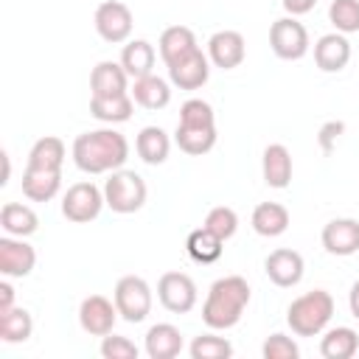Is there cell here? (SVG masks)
Instances as JSON below:
<instances>
[{
  "label": "cell",
  "mask_w": 359,
  "mask_h": 359,
  "mask_svg": "<svg viewBox=\"0 0 359 359\" xmlns=\"http://www.w3.org/2000/svg\"><path fill=\"white\" fill-rule=\"evenodd\" d=\"M126 154H129V143L115 129L84 132L73 140V160L87 174H101V171L118 168V165H123Z\"/></svg>",
  "instance_id": "obj_1"
},
{
  "label": "cell",
  "mask_w": 359,
  "mask_h": 359,
  "mask_svg": "<svg viewBox=\"0 0 359 359\" xmlns=\"http://www.w3.org/2000/svg\"><path fill=\"white\" fill-rule=\"evenodd\" d=\"M250 303V286L241 275H227V278H219L210 292H208V300H205V309H202V320L210 325V328H230L238 323L244 306Z\"/></svg>",
  "instance_id": "obj_2"
},
{
  "label": "cell",
  "mask_w": 359,
  "mask_h": 359,
  "mask_svg": "<svg viewBox=\"0 0 359 359\" xmlns=\"http://www.w3.org/2000/svg\"><path fill=\"white\" fill-rule=\"evenodd\" d=\"M331 314H334V297L325 289H311V292L300 294L289 306L286 320H289V325H292L294 334L314 337V334H320L328 325Z\"/></svg>",
  "instance_id": "obj_3"
},
{
  "label": "cell",
  "mask_w": 359,
  "mask_h": 359,
  "mask_svg": "<svg viewBox=\"0 0 359 359\" xmlns=\"http://www.w3.org/2000/svg\"><path fill=\"white\" fill-rule=\"evenodd\" d=\"M104 199L115 213H135L146 202V182L135 171H112L104 185Z\"/></svg>",
  "instance_id": "obj_4"
},
{
  "label": "cell",
  "mask_w": 359,
  "mask_h": 359,
  "mask_svg": "<svg viewBox=\"0 0 359 359\" xmlns=\"http://www.w3.org/2000/svg\"><path fill=\"white\" fill-rule=\"evenodd\" d=\"M115 306L118 314L129 323H140L151 309V289L137 275H123L115 286Z\"/></svg>",
  "instance_id": "obj_5"
},
{
  "label": "cell",
  "mask_w": 359,
  "mask_h": 359,
  "mask_svg": "<svg viewBox=\"0 0 359 359\" xmlns=\"http://www.w3.org/2000/svg\"><path fill=\"white\" fill-rule=\"evenodd\" d=\"M104 202L107 199L101 196V191L93 182H76V185L67 188V194L62 199V213H65V219H70L76 224H84V222H93L101 213Z\"/></svg>",
  "instance_id": "obj_6"
},
{
  "label": "cell",
  "mask_w": 359,
  "mask_h": 359,
  "mask_svg": "<svg viewBox=\"0 0 359 359\" xmlns=\"http://www.w3.org/2000/svg\"><path fill=\"white\" fill-rule=\"evenodd\" d=\"M269 45H272L275 56H280V59H300L309 48V34H306L303 22H297L292 17H283V20L272 22Z\"/></svg>",
  "instance_id": "obj_7"
},
{
  "label": "cell",
  "mask_w": 359,
  "mask_h": 359,
  "mask_svg": "<svg viewBox=\"0 0 359 359\" xmlns=\"http://www.w3.org/2000/svg\"><path fill=\"white\" fill-rule=\"evenodd\" d=\"M157 297L168 311L185 314L196 303V283L185 272H165L157 283Z\"/></svg>",
  "instance_id": "obj_8"
},
{
  "label": "cell",
  "mask_w": 359,
  "mask_h": 359,
  "mask_svg": "<svg viewBox=\"0 0 359 359\" xmlns=\"http://www.w3.org/2000/svg\"><path fill=\"white\" fill-rule=\"evenodd\" d=\"M95 31L107 42H123L132 31V11L121 0H104L95 8Z\"/></svg>",
  "instance_id": "obj_9"
},
{
  "label": "cell",
  "mask_w": 359,
  "mask_h": 359,
  "mask_svg": "<svg viewBox=\"0 0 359 359\" xmlns=\"http://www.w3.org/2000/svg\"><path fill=\"white\" fill-rule=\"evenodd\" d=\"M115 314H118V306H112L104 294H90L81 300V309H79V323L87 334L93 337H107L112 334V325H115Z\"/></svg>",
  "instance_id": "obj_10"
},
{
  "label": "cell",
  "mask_w": 359,
  "mask_h": 359,
  "mask_svg": "<svg viewBox=\"0 0 359 359\" xmlns=\"http://www.w3.org/2000/svg\"><path fill=\"white\" fill-rule=\"evenodd\" d=\"M208 73H210L208 56L199 48H194L188 56L177 59L174 65H168V76H171V81L180 90H196V87H202L208 81Z\"/></svg>",
  "instance_id": "obj_11"
},
{
  "label": "cell",
  "mask_w": 359,
  "mask_h": 359,
  "mask_svg": "<svg viewBox=\"0 0 359 359\" xmlns=\"http://www.w3.org/2000/svg\"><path fill=\"white\" fill-rule=\"evenodd\" d=\"M264 269H266V275H269L272 283H278V286H294L303 278V255L297 250L280 247V250H275V252L266 255Z\"/></svg>",
  "instance_id": "obj_12"
},
{
  "label": "cell",
  "mask_w": 359,
  "mask_h": 359,
  "mask_svg": "<svg viewBox=\"0 0 359 359\" xmlns=\"http://www.w3.org/2000/svg\"><path fill=\"white\" fill-rule=\"evenodd\" d=\"M208 53H210L216 67L233 70V67H238L244 62V53H247L244 36L238 31H216L210 36V42H208Z\"/></svg>",
  "instance_id": "obj_13"
},
{
  "label": "cell",
  "mask_w": 359,
  "mask_h": 359,
  "mask_svg": "<svg viewBox=\"0 0 359 359\" xmlns=\"http://www.w3.org/2000/svg\"><path fill=\"white\" fill-rule=\"evenodd\" d=\"M323 247L331 255H353L359 250V222L334 219L323 227Z\"/></svg>",
  "instance_id": "obj_14"
},
{
  "label": "cell",
  "mask_w": 359,
  "mask_h": 359,
  "mask_svg": "<svg viewBox=\"0 0 359 359\" xmlns=\"http://www.w3.org/2000/svg\"><path fill=\"white\" fill-rule=\"evenodd\" d=\"M36 264V252L25 241L0 238V272L11 278H25Z\"/></svg>",
  "instance_id": "obj_15"
},
{
  "label": "cell",
  "mask_w": 359,
  "mask_h": 359,
  "mask_svg": "<svg viewBox=\"0 0 359 359\" xmlns=\"http://www.w3.org/2000/svg\"><path fill=\"white\" fill-rule=\"evenodd\" d=\"M348 59H351V45H348L345 36L325 34V36L317 39V45H314V62H317L320 70L337 73V70H342L348 65Z\"/></svg>",
  "instance_id": "obj_16"
},
{
  "label": "cell",
  "mask_w": 359,
  "mask_h": 359,
  "mask_svg": "<svg viewBox=\"0 0 359 359\" xmlns=\"http://www.w3.org/2000/svg\"><path fill=\"white\" fill-rule=\"evenodd\" d=\"M59 180H62V171L25 165V174H22V194H25L28 199H34V202H48V199L56 196Z\"/></svg>",
  "instance_id": "obj_17"
},
{
  "label": "cell",
  "mask_w": 359,
  "mask_h": 359,
  "mask_svg": "<svg viewBox=\"0 0 359 359\" xmlns=\"http://www.w3.org/2000/svg\"><path fill=\"white\" fill-rule=\"evenodd\" d=\"M182 351V334L168 325V323H157L149 328L146 334V353L151 359H174Z\"/></svg>",
  "instance_id": "obj_18"
},
{
  "label": "cell",
  "mask_w": 359,
  "mask_h": 359,
  "mask_svg": "<svg viewBox=\"0 0 359 359\" xmlns=\"http://www.w3.org/2000/svg\"><path fill=\"white\" fill-rule=\"evenodd\" d=\"M126 70L115 62H98L90 73V90L93 95H118L126 93Z\"/></svg>",
  "instance_id": "obj_19"
},
{
  "label": "cell",
  "mask_w": 359,
  "mask_h": 359,
  "mask_svg": "<svg viewBox=\"0 0 359 359\" xmlns=\"http://www.w3.org/2000/svg\"><path fill=\"white\" fill-rule=\"evenodd\" d=\"M264 180L272 188H286L292 180V157L283 143H272L264 149Z\"/></svg>",
  "instance_id": "obj_20"
},
{
  "label": "cell",
  "mask_w": 359,
  "mask_h": 359,
  "mask_svg": "<svg viewBox=\"0 0 359 359\" xmlns=\"http://www.w3.org/2000/svg\"><path fill=\"white\" fill-rule=\"evenodd\" d=\"M196 48V36L188 25H171L160 34V56L165 65H174L177 59L188 56Z\"/></svg>",
  "instance_id": "obj_21"
},
{
  "label": "cell",
  "mask_w": 359,
  "mask_h": 359,
  "mask_svg": "<svg viewBox=\"0 0 359 359\" xmlns=\"http://www.w3.org/2000/svg\"><path fill=\"white\" fill-rule=\"evenodd\" d=\"M252 227L258 236H280L289 227V210L280 202H261L252 210Z\"/></svg>",
  "instance_id": "obj_22"
},
{
  "label": "cell",
  "mask_w": 359,
  "mask_h": 359,
  "mask_svg": "<svg viewBox=\"0 0 359 359\" xmlns=\"http://www.w3.org/2000/svg\"><path fill=\"white\" fill-rule=\"evenodd\" d=\"M132 98L146 107V109H163L168 101H171V90L168 84L160 79V76H143V79H135V87H132Z\"/></svg>",
  "instance_id": "obj_23"
},
{
  "label": "cell",
  "mask_w": 359,
  "mask_h": 359,
  "mask_svg": "<svg viewBox=\"0 0 359 359\" xmlns=\"http://www.w3.org/2000/svg\"><path fill=\"white\" fill-rule=\"evenodd\" d=\"M168 135L160 129V126H143L137 140H135V149L140 154L143 163L149 165H160L165 157H168Z\"/></svg>",
  "instance_id": "obj_24"
},
{
  "label": "cell",
  "mask_w": 359,
  "mask_h": 359,
  "mask_svg": "<svg viewBox=\"0 0 359 359\" xmlns=\"http://www.w3.org/2000/svg\"><path fill=\"white\" fill-rule=\"evenodd\" d=\"M65 163V143L56 135H45L39 137L31 151H28V165L31 168H50V171H62Z\"/></svg>",
  "instance_id": "obj_25"
},
{
  "label": "cell",
  "mask_w": 359,
  "mask_h": 359,
  "mask_svg": "<svg viewBox=\"0 0 359 359\" xmlns=\"http://www.w3.org/2000/svg\"><path fill=\"white\" fill-rule=\"evenodd\" d=\"M90 112L98 121H107V123L129 121V115H132V98L126 93H118V95H93L90 98Z\"/></svg>",
  "instance_id": "obj_26"
},
{
  "label": "cell",
  "mask_w": 359,
  "mask_h": 359,
  "mask_svg": "<svg viewBox=\"0 0 359 359\" xmlns=\"http://www.w3.org/2000/svg\"><path fill=\"white\" fill-rule=\"evenodd\" d=\"M121 65H123V70H126L132 79H143V76H149L151 67H154V48H151L146 39H135V42H129V45L123 48Z\"/></svg>",
  "instance_id": "obj_27"
},
{
  "label": "cell",
  "mask_w": 359,
  "mask_h": 359,
  "mask_svg": "<svg viewBox=\"0 0 359 359\" xmlns=\"http://www.w3.org/2000/svg\"><path fill=\"white\" fill-rule=\"evenodd\" d=\"M222 244H224V241H222L216 233H210L205 224L196 227V230L188 236V241H185L188 255H191L196 264H213V261L222 255Z\"/></svg>",
  "instance_id": "obj_28"
},
{
  "label": "cell",
  "mask_w": 359,
  "mask_h": 359,
  "mask_svg": "<svg viewBox=\"0 0 359 359\" xmlns=\"http://www.w3.org/2000/svg\"><path fill=\"white\" fill-rule=\"evenodd\" d=\"M174 137H177V146L185 154H205L216 143V126H185V123H180Z\"/></svg>",
  "instance_id": "obj_29"
},
{
  "label": "cell",
  "mask_w": 359,
  "mask_h": 359,
  "mask_svg": "<svg viewBox=\"0 0 359 359\" xmlns=\"http://www.w3.org/2000/svg\"><path fill=\"white\" fill-rule=\"evenodd\" d=\"M0 224L11 236H31L36 230V213L28 205L6 202L3 210H0Z\"/></svg>",
  "instance_id": "obj_30"
},
{
  "label": "cell",
  "mask_w": 359,
  "mask_h": 359,
  "mask_svg": "<svg viewBox=\"0 0 359 359\" xmlns=\"http://www.w3.org/2000/svg\"><path fill=\"white\" fill-rule=\"evenodd\" d=\"M34 331L31 314L25 309H6L0 311V339L3 342H25Z\"/></svg>",
  "instance_id": "obj_31"
},
{
  "label": "cell",
  "mask_w": 359,
  "mask_h": 359,
  "mask_svg": "<svg viewBox=\"0 0 359 359\" xmlns=\"http://www.w3.org/2000/svg\"><path fill=\"white\" fill-rule=\"evenodd\" d=\"M356 348H359V339L351 328H331L320 342V353L325 359H351Z\"/></svg>",
  "instance_id": "obj_32"
},
{
  "label": "cell",
  "mask_w": 359,
  "mask_h": 359,
  "mask_svg": "<svg viewBox=\"0 0 359 359\" xmlns=\"http://www.w3.org/2000/svg\"><path fill=\"white\" fill-rule=\"evenodd\" d=\"M205 227H208L210 233H216L222 241H227V238L236 233V227H238V216H236L233 208L219 205V208H210V210H208V216H205Z\"/></svg>",
  "instance_id": "obj_33"
},
{
  "label": "cell",
  "mask_w": 359,
  "mask_h": 359,
  "mask_svg": "<svg viewBox=\"0 0 359 359\" xmlns=\"http://www.w3.org/2000/svg\"><path fill=\"white\" fill-rule=\"evenodd\" d=\"M328 20L337 25V31H359V0H334L328 8Z\"/></svg>",
  "instance_id": "obj_34"
},
{
  "label": "cell",
  "mask_w": 359,
  "mask_h": 359,
  "mask_svg": "<svg viewBox=\"0 0 359 359\" xmlns=\"http://www.w3.org/2000/svg\"><path fill=\"white\" fill-rule=\"evenodd\" d=\"M233 353L230 342L222 339V337H213V334H202L191 342V356L194 359H227Z\"/></svg>",
  "instance_id": "obj_35"
},
{
  "label": "cell",
  "mask_w": 359,
  "mask_h": 359,
  "mask_svg": "<svg viewBox=\"0 0 359 359\" xmlns=\"http://www.w3.org/2000/svg\"><path fill=\"white\" fill-rule=\"evenodd\" d=\"M180 123L185 126H213V109L202 98H188L180 107Z\"/></svg>",
  "instance_id": "obj_36"
},
{
  "label": "cell",
  "mask_w": 359,
  "mask_h": 359,
  "mask_svg": "<svg viewBox=\"0 0 359 359\" xmlns=\"http://www.w3.org/2000/svg\"><path fill=\"white\" fill-rule=\"evenodd\" d=\"M101 356L104 359H137V348H135V342H129L126 337H104V342H101Z\"/></svg>",
  "instance_id": "obj_37"
},
{
  "label": "cell",
  "mask_w": 359,
  "mask_h": 359,
  "mask_svg": "<svg viewBox=\"0 0 359 359\" xmlns=\"http://www.w3.org/2000/svg\"><path fill=\"white\" fill-rule=\"evenodd\" d=\"M264 359H297V345L286 334H272L264 342Z\"/></svg>",
  "instance_id": "obj_38"
},
{
  "label": "cell",
  "mask_w": 359,
  "mask_h": 359,
  "mask_svg": "<svg viewBox=\"0 0 359 359\" xmlns=\"http://www.w3.org/2000/svg\"><path fill=\"white\" fill-rule=\"evenodd\" d=\"M345 132V123L342 121H328V123H323L320 126V135H317V140H320V149L325 151V154H331V149H334V143H337V137Z\"/></svg>",
  "instance_id": "obj_39"
},
{
  "label": "cell",
  "mask_w": 359,
  "mask_h": 359,
  "mask_svg": "<svg viewBox=\"0 0 359 359\" xmlns=\"http://www.w3.org/2000/svg\"><path fill=\"white\" fill-rule=\"evenodd\" d=\"M314 3H317V0H283V8H286L289 14H306V11L314 8Z\"/></svg>",
  "instance_id": "obj_40"
},
{
  "label": "cell",
  "mask_w": 359,
  "mask_h": 359,
  "mask_svg": "<svg viewBox=\"0 0 359 359\" xmlns=\"http://www.w3.org/2000/svg\"><path fill=\"white\" fill-rule=\"evenodd\" d=\"M14 306V289H11V283H0V311H6V309H11Z\"/></svg>",
  "instance_id": "obj_41"
},
{
  "label": "cell",
  "mask_w": 359,
  "mask_h": 359,
  "mask_svg": "<svg viewBox=\"0 0 359 359\" xmlns=\"http://www.w3.org/2000/svg\"><path fill=\"white\" fill-rule=\"evenodd\" d=\"M348 303H351V314L359 320V280L351 286V294H348Z\"/></svg>",
  "instance_id": "obj_42"
},
{
  "label": "cell",
  "mask_w": 359,
  "mask_h": 359,
  "mask_svg": "<svg viewBox=\"0 0 359 359\" xmlns=\"http://www.w3.org/2000/svg\"><path fill=\"white\" fill-rule=\"evenodd\" d=\"M8 174H11V163H8V154L0 151V185L8 182Z\"/></svg>",
  "instance_id": "obj_43"
}]
</instances>
